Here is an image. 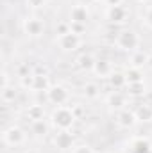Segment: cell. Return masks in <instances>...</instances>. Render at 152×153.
Wrapping results in <instances>:
<instances>
[{"label":"cell","instance_id":"obj_1","mask_svg":"<svg viewBox=\"0 0 152 153\" xmlns=\"http://www.w3.org/2000/svg\"><path fill=\"white\" fill-rule=\"evenodd\" d=\"M113 43L120 52L132 53V52L141 48V36L138 34V30H134L131 27H123V29L116 30V36H114Z\"/></svg>","mask_w":152,"mask_h":153},{"label":"cell","instance_id":"obj_2","mask_svg":"<svg viewBox=\"0 0 152 153\" xmlns=\"http://www.w3.org/2000/svg\"><path fill=\"white\" fill-rule=\"evenodd\" d=\"M48 121H50L52 128H56V130H72L77 117L74 114L72 105H59V107L52 109V112L48 116Z\"/></svg>","mask_w":152,"mask_h":153},{"label":"cell","instance_id":"obj_3","mask_svg":"<svg viewBox=\"0 0 152 153\" xmlns=\"http://www.w3.org/2000/svg\"><path fill=\"white\" fill-rule=\"evenodd\" d=\"M2 143L9 148H20L27 143V132L20 125H9L2 130Z\"/></svg>","mask_w":152,"mask_h":153},{"label":"cell","instance_id":"obj_4","mask_svg":"<svg viewBox=\"0 0 152 153\" xmlns=\"http://www.w3.org/2000/svg\"><path fill=\"white\" fill-rule=\"evenodd\" d=\"M45 98H47V102H48L50 105L59 107V105H66V103L70 102L72 94H70L68 87H65L63 84H52L50 89L45 93Z\"/></svg>","mask_w":152,"mask_h":153},{"label":"cell","instance_id":"obj_5","mask_svg":"<svg viewBox=\"0 0 152 153\" xmlns=\"http://www.w3.org/2000/svg\"><path fill=\"white\" fill-rule=\"evenodd\" d=\"M50 143L59 152H72V148L77 144L72 130H56V134L50 137Z\"/></svg>","mask_w":152,"mask_h":153},{"label":"cell","instance_id":"obj_6","mask_svg":"<svg viewBox=\"0 0 152 153\" xmlns=\"http://www.w3.org/2000/svg\"><path fill=\"white\" fill-rule=\"evenodd\" d=\"M22 30L29 38H39L45 34V22L39 16H27L22 22Z\"/></svg>","mask_w":152,"mask_h":153},{"label":"cell","instance_id":"obj_7","mask_svg":"<svg viewBox=\"0 0 152 153\" xmlns=\"http://www.w3.org/2000/svg\"><path fill=\"white\" fill-rule=\"evenodd\" d=\"M106 20L111 25H114V27L123 25L129 20V9L123 4H120V5H109V7H106Z\"/></svg>","mask_w":152,"mask_h":153},{"label":"cell","instance_id":"obj_8","mask_svg":"<svg viewBox=\"0 0 152 153\" xmlns=\"http://www.w3.org/2000/svg\"><path fill=\"white\" fill-rule=\"evenodd\" d=\"M56 45L59 46L61 52L70 53V52H75V50L81 48V45H82V36L74 34V32H68V34L57 36V38H56Z\"/></svg>","mask_w":152,"mask_h":153},{"label":"cell","instance_id":"obj_9","mask_svg":"<svg viewBox=\"0 0 152 153\" xmlns=\"http://www.w3.org/2000/svg\"><path fill=\"white\" fill-rule=\"evenodd\" d=\"M106 105L111 111H123L129 105V94L125 91H109L106 96Z\"/></svg>","mask_w":152,"mask_h":153},{"label":"cell","instance_id":"obj_10","mask_svg":"<svg viewBox=\"0 0 152 153\" xmlns=\"http://www.w3.org/2000/svg\"><path fill=\"white\" fill-rule=\"evenodd\" d=\"M91 18V13H90V7L86 4H75L70 7V13H68V22H75V23H84L88 25Z\"/></svg>","mask_w":152,"mask_h":153},{"label":"cell","instance_id":"obj_11","mask_svg":"<svg viewBox=\"0 0 152 153\" xmlns=\"http://www.w3.org/2000/svg\"><path fill=\"white\" fill-rule=\"evenodd\" d=\"M114 121L116 125L122 128V130H132L136 125H138V119L134 116V111L131 109H123V111H118L114 116Z\"/></svg>","mask_w":152,"mask_h":153},{"label":"cell","instance_id":"obj_12","mask_svg":"<svg viewBox=\"0 0 152 153\" xmlns=\"http://www.w3.org/2000/svg\"><path fill=\"white\" fill-rule=\"evenodd\" d=\"M113 71H114L113 62H111L109 59H106V57H100V59H97V62H95L91 73L97 76V78H100V80H108Z\"/></svg>","mask_w":152,"mask_h":153},{"label":"cell","instance_id":"obj_13","mask_svg":"<svg viewBox=\"0 0 152 153\" xmlns=\"http://www.w3.org/2000/svg\"><path fill=\"white\" fill-rule=\"evenodd\" d=\"M29 130H31V134H32L34 137H38V139H45V137L50 135L52 125H50L48 119H39V121H32V123H31Z\"/></svg>","mask_w":152,"mask_h":153},{"label":"cell","instance_id":"obj_14","mask_svg":"<svg viewBox=\"0 0 152 153\" xmlns=\"http://www.w3.org/2000/svg\"><path fill=\"white\" fill-rule=\"evenodd\" d=\"M95 62H97V57H95L91 52H84V53H81V55L77 57V61H75L77 68H79L82 73H91Z\"/></svg>","mask_w":152,"mask_h":153},{"label":"cell","instance_id":"obj_15","mask_svg":"<svg viewBox=\"0 0 152 153\" xmlns=\"http://www.w3.org/2000/svg\"><path fill=\"white\" fill-rule=\"evenodd\" d=\"M132 111H134V116H136L138 123H143V125L152 123V103H147V102L138 103Z\"/></svg>","mask_w":152,"mask_h":153},{"label":"cell","instance_id":"obj_16","mask_svg":"<svg viewBox=\"0 0 152 153\" xmlns=\"http://www.w3.org/2000/svg\"><path fill=\"white\" fill-rule=\"evenodd\" d=\"M147 59H149V53H147V52H143V50L140 48V50H136V52L129 53V57H127V64H129L131 68L143 70V68H147Z\"/></svg>","mask_w":152,"mask_h":153},{"label":"cell","instance_id":"obj_17","mask_svg":"<svg viewBox=\"0 0 152 153\" xmlns=\"http://www.w3.org/2000/svg\"><path fill=\"white\" fill-rule=\"evenodd\" d=\"M18 98V87L14 84H2V89H0V100L4 105H9V103H14Z\"/></svg>","mask_w":152,"mask_h":153},{"label":"cell","instance_id":"obj_18","mask_svg":"<svg viewBox=\"0 0 152 153\" xmlns=\"http://www.w3.org/2000/svg\"><path fill=\"white\" fill-rule=\"evenodd\" d=\"M108 84L111 87V91H123L127 87V78H125V71L114 70L108 78Z\"/></svg>","mask_w":152,"mask_h":153},{"label":"cell","instance_id":"obj_19","mask_svg":"<svg viewBox=\"0 0 152 153\" xmlns=\"http://www.w3.org/2000/svg\"><path fill=\"white\" fill-rule=\"evenodd\" d=\"M131 153H152V141L149 137H136L131 141Z\"/></svg>","mask_w":152,"mask_h":153},{"label":"cell","instance_id":"obj_20","mask_svg":"<svg viewBox=\"0 0 152 153\" xmlns=\"http://www.w3.org/2000/svg\"><path fill=\"white\" fill-rule=\"evenodd\" d=\"M100 93H102L100 84L95 82V80H90V82H86V84L82 85V96H84L86 100H97V98L100 96Z\"/></svg>","mask_w":152,"mask_h":153},{"label":"cell","instance_id":"obj_21","mask_svg":"<svg viewBox=\"0 0 152 153\" xmlns=\"http://www.w3.org/2000/svg\"><path fill=\"white\" fill-rule=\"evenodd\" d=\"M25 117L29 119V123L45 119V107H43L41 103H31V105L25 109Z\"/></svg>","mask_w":152,"mask_h":153},{"label":"cell","instance_id":"obj_22","mask_svg":"<svg viewBox=\"0 0 152 153\" xmlns=\"http://www.w3.org/2000/svg\"><path fill=\"white\" fill-rule=\"evenodd\" d=\"M52 85L50 75H34V82H32V91L34 93H47Z\"/></svg>","mask_w":152,"mask_h":153},{"label":"cell","instance_id":"obj_23","mask_svg":"<svg viewBox=\"0 0 152 153\" xmlns=\"http://www.w3.org/2000/svg\"><path fill=\"white\" fill-rule=\"evenodd\" d=\"M125 93L129 94V98H140L147 94V85L145 82H134V84H127Z\"/></svg>","mask_w":152,"mask_h":153},{"label":"cell","instance_id":"obj_24","mask_svg":"<svg viewBox=\"0 0 152 153\" xmlns=\"http://www.w3.org/2000/svg\"><path fill=\"white\" fill-rule=\"evenodd\" d=\"M125 71V78H127V84H134V82H143L145 76H143V70H138V68H127L123 70Z\"/></svg>","mask_w":152,"mask_h":153},{"label":"cell","instance_id":"obj_25","mask_svg":"<svg viewBox=\"0 0 152 153\" xmlns=\"http://www.w3.org/2000/svg\"><path fill=\"white\" fill-rule=\"evenodd\" d=\"M14 73H16L18 78H22V76L32 75V68L29 66V62H20V64L14 68Z\"/></svg>","mask_w":152,"mask_h":153},{"label":"cell","instance_id":"obj_26","mask_svg":"<svg viewBox=\"0 0 152 153\" xmlns=\"http://www.w3.org/2000/svg\"><path fill=\"white\" fill-rule=\"evenodd\" d=\"M70 153H95V150H93V146L88 144V143H77L75 146L72 148Z\"/></svg>","mask_w":152,"mask_h":153},{"label":"cell","instance_id":"obj_27","mask_svg":"<svg viewBox=\"0 0 152 153\" xmlns=\"http://www.w3.org/2000/svg\"><path fill=\"white\" fill-rule=\"evenodd\" d=\"M18 82H20V87H22V89L32 91V82H34V73H32V75H27V76H22V78H18Z\"/></svg>","mask_w":152,"mask_h":153},{"label":"cell","instance_id":"obj_28","mask_svg":"<svg viewBox=\"0 0 152 153\" xmlns=\"http://www.w3.org/2000/svg\"><path fill=\"white\" fill-rule=\"evenodd\" d=\"M68 32H72L70 30V22H59L56 25V38L63 36V34H68Z\"/></svg>","mask_w":152,"mask_h":153},{"label":"cell","instance_id":"obj_29","mask_svg":"<svg viewBox=\"0 0 152 153\" xmlns=\"http://www.w3.org/2000/svg\"><path fill=\"white\" fill-rule=\"evenodd\" d=\"M70 30H72L74 34L84 36V34H86V30H88V25H84V23H75V22H70Z\"/></svg>","mask_w":152,"mask_h":153},{"label":"cell","instance_id":"obj_30","mask_svg":"<svg viewBox=\"0 0 152 153\" xmlns=\"http://www.w3.org/2000/svg\"><path fill=\"white\" fill-rule=\"evenodd\" d=\"M143 23L152 30V5H147L143 11Z\"/></svg>","mask_w":152,"mask_h":153},{"label":"cell","instance_id":"obj_31","mask_svg":"<svg viewBox=\"0 0 152 153\" xmlns=\"http://www.w3.org/2000/svg\"><path fill=\"white\" fill-rule=\"evenodd\" d=\"M25 4L31 9H41V7L47 5V0H25Z\"/></svg>","mask_w":152,"mask_h":153},{"label":"cell","instance_id":"obj_32","mask_svg":"<svg viewBox=\"0 0 152 153\" xmlns=\"http://www.w3.org/2000/svg\"><path fill=\"white\" fill-rule=\"evenodd\" d=\"M72 109H74V114H75L77 119H81L82 114H84V107H81V105H72Z\"/></svg>","mask_w":152,"mask_h":153},{"label":"cell","instance_id":"obj_33","mask_svg":"<svg viewBox=\"0 0 152 153\" xmlns=\"http://www.w3.org/2000/svg\"><path fill=\"white\" fill-rule=\"evenodd\" d=\"M104 4H106V7H109V5H120V4H123V0H106Z\"/></svg>","mask_w":152,"mask_h":153},{"label":"cell","instance_id":"obj_34","mask_svg":"<svg viewBox=\"0 0 152 153\" xmlns=\"http://www.w3.org/2000/svg\"><path fill=\"white\" fill-rule=\"evenodd\" d=\"M147 68H149V70H152V52L149 53V59H147Z\"/></svg>","mask_w":152,"mask_h":153},{"label":"cell","instance_id":"obj_35","mask_svg":"<svg viewBox=\"0 0 152 153\" xmlns=\"http://www.w3.org/2000/svg\"><path fill=\"white\" fill-rule=\"evenodd\" d=\"M22 153H39V152H38V150H34V148H25Z\"/></svg>","mask_w":152,"mask_h":153},{"label":"cell","instance_id":"obj_36","mask_svg":"<svg viewBox=\"0 0 152 153\" xmlns=\"http://www.w3.org/2000/svg\"><path fill=\"white\" fill-rule=\"evenodd\" d=\"M132 4H138V5H141V4H147L149 0H131Z\"/></svg>","mask_w":152,"mask_h":153},{"label":"cell","instance_id":"obj_37","mask_svg":"<svg viewBox=\"0 0 152 153\" xmlns=\"http://www.w3.org/2000/svg\"><path fill=\"white\" fill-rule=\"evenodd\" d=\"M95 2H106V0H95Z\"/></svg>","mask_w":152,"mask_h":153},{"label":"cell","instance_id":"obj_38","mask_svg":"<svg viewBox=\"0 0 152 153\" xmlns=\"http://www.w3.org/2000/svg\"><path fill=\"white\" fill-rule=\"evenodd\" d=\"M150 141H152V139H150Z\"/></svg>","mask_w":152,"mask_h":153}]
</instances>
